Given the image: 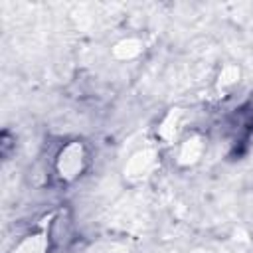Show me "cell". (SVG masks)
I'll return each mask as SVG.
<instances>
[{"label": "cell", "instance_id": "6da1fadb", "mask_svg": "<svg viewBox=\"0 0 253 253\" xmlns=\"http://www.w3.org/2000/svg\"><path fill=\"white\" fill-rule=\"evenodd\" d=\"M89 162H91L89 146L83 140L75 138V140H67L65 144H61V148L53 156L51 170L59 182L71 184L83 176Z\"/></svg>", "mask_w": 253, "mask_h": 253}, {"label": "cell", "instance_id": "7a4b0ae2", "mask_svg": "<svg viewBox=\"0 0 253 253\" xmlns=\"http://www.w3.org/2000/svg\"><path fill=\"white\" fill-rule=\"evenodd\" d=\"M204 150H206V138L200 132L196 130L184 132L176 142V162L180 166H192L202 158Z\"/></svg>", "mask_w": 253, "mask_h": 253}, {"label": "cell", "instance_id": "3957f363", "mask_svg": "<svg viewBox=\"0 0 253 253\" xmlns=\"http://www.w3.org/2000/svg\"><path fill=\"white\" fill-rule=\"evenodd\" d=\"M51 247H53V241L45 227V229L30 231L24 237H20L12 247V253H49Z\"/></svg>", "mask_w": 253, "mask_h": 253}, {"label": "cell", "instance_id": "277c9868", "mask_svg": "<svg viewBox=\"0 0 253 253\" xmlns=\"http://www.w3.org/2000/svg\"><path fill=\"white\" fill-rule=\"evenodd\" d=\"M154 168V154L148 152V150H142V162H140V152H136L132 158H130V164H128V172H125L128 178H144L152 172Z\"/></svg>", "mask_w": 253, "mask_h": 253}]
</instances>
